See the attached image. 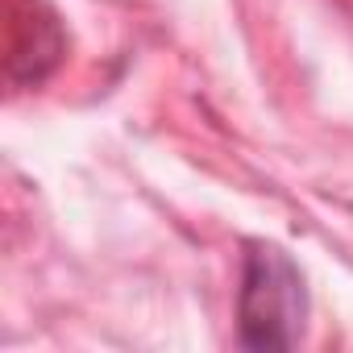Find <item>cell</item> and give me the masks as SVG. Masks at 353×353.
<instances>
[{
	"label": "cell",
	"mask_w": 353,
	"mask_h": 353,
	"mask_svg": "<svg viewBox=\"0 0 353 353\" xmlns=\"http://www.w3.org/2000/svg\"><path fill=\"white\" fill-rule=\"evenodd\" d=\"M303 274L299 266L274 250L254 241L245 250L241 274V345L245 349H291L303 332Z\"/></svg>",
	"instance_id": "obj_1"
}]
</instances>
